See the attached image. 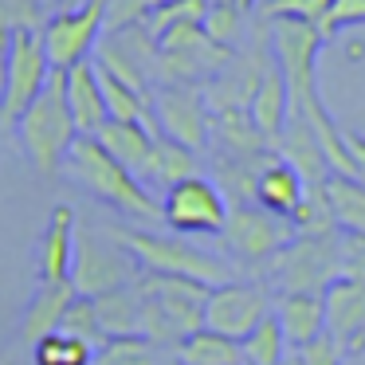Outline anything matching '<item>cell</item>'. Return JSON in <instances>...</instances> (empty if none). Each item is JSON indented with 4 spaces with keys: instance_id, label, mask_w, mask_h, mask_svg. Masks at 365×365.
Instances as JSON below:
<instances>
[{
    "instance_id": "37",
    "label": "cell",
    "mask_w": 365,
    "mask_h": 365,
    "mask_svg": "<svg viewBox=\"0 0 365 365\" xmlns=\"http://www.w3.org/2000/svg\"><path fill=\"white\" fill-rule=\"evenodd\" d=\"M338 259H341V275L365 279V232H346L341 236Z\"/></svg>"
},
{
    "instance_id": "14",
    "label": "cell",
    "mask_w": 365,
    "mask_h": 365,
    "mask_svg": "<svg viewBox=\"0 0 365 365\" xmlns=\"http://www.w3.org/2000/svg\"><path fill=\"white\" fill-rule=\"evenodd\" d=\"M326 299V338H334L349 357L365 349V279L338 275L322 291Z\"/></svg>"
},
{
    "instance_id": "21",
    "label": "cell",
    "mask_w": 365,
    "mask_h": 365,
    "mask_svg": "<svg viewBox=\"0 0 365 365\" xmlns=\"http://www.w3.org/2000/svg\"><path fill=\"white\" fill-rule=\"evenodd\" d=\"M302 197H307V181L299 177V169L287 165L279 153H271V158L263 161V169L255 173V205L275 212V216H283V220H291V216L299 212Z\"/></svg>"
},
{
    "instance_id": "12",
    "label": "cell",
    "mask_w": 365,
    "mask_h": 365,
    "mask_svg": "<svg viewBox=\"0 0 365 365\" xmlns=\"http://www.w3.org/2000/svg\"><path fill=\"white\" fill-rule=\"evenodd\" d=\"M51 79V63L43 51L40 32H12V56H9V87L0 103V130H16L20 114L43 95Z\"/></svg>"
},
{
    "instance_id": "20",
    "label": "cell",
    "mask_w": 365,
    "mask_h": 365,
    "mask_svg": "<svg viewBox=\"0 0 365 365\" xmlns=\"http://www.w3.org/2000/svg\"><path fill=\"white\" fill-rule=\"evenodd\" d=\"M247 118H252V126L259 130L263 138H267V145H279V138H283L287 122L294 118L291 91H287V79L279 75L275 59H271L267 75L259 79V87H255L252 103H247Z\"/></svg>"
},
{
    "instance_id": "43",
    "label": "cell",
    "mask_w": 365,
    "mask_h": 365,
    "mask_svg": "<svg viewBox=\"0 0 365 365\" xmlns=\"http://www.w3.org/2000/svg\"><path fill=\"white\" fill-rule=\"evenodd\" d=\"M236 4H240V9H252V4H255V0H236Z\"/></svg>"
},
{
    "instance_id": "38",
    "label": "cell",
    "mask_w": 365,
    "mask_h": 365,
    "mask_svg": "<svg viewBox=\"0 0 365 365\" xmlns=\"http://www.w3.org/2000/svg\"><path fill=\"white\" fill-rule=\"evenodd\" d=\"M299 354H302V365H346V357H349L346 349L334 338H326V334L318 341H310V346H302Z\"/></svg>"
},
{
    "instance_id": "39",
    "label": "cell",
    "mask_w": 365,
    "mask_h": 365,
    "mask_svg": "<svg viewBox=\"0 0 365 365\" xmlns=\"http://www.w3.org/2000/svg\"><path fill=\"white\" fill-rule=\"evenodd\" d=\"M346 150H349V158H354L357 181H365V134H357V130H346Z\"/></svg>"
},
{
    "instance_id": "23",
    "label": "cell",
    "mask_w": 365,
    "mask_h": 365,
    "mask_svg": "<svg viewBox=\"0 0 365 365\" xmlns=\"http://www.w3.org/2000/svg\"><path fill=\"white\" fill-rule=\"evenodd\" d=\"M95 138L103 142V150L110 153L114 161H122V165H126L138 181H142V169H145V161H150V153H153L158 130L142 126V122H118V118H110Z\"/></svg>"
},
{
    "instance_id": "25",
    "label": "cell",
    "mask_w": 365,
    "mask_h": 365,
    "mask_svg": "<svg viewBox=\"0 0 365 365\" xmlns=\"http://www.w3.org/2000/svg\"><path fill=\"white\" fill-rule=\"evenodd\" d=\"M197 173H200V169H197V153L158 134L153 153H150V161H145V169H142V185H145V189H173L177 181L197 177Z\"/></svg>"
},
{
    "instance_id": "8",
    "label": "cell",
    "mask_w": 365,
    "mask_h": 365,
    "mask_svg": "<svg viewBox=\"0 0 365 365\" xmlns=\"http://www.w3.org/2000/svg\"><path fill=\"white\" fill-rule=\"evenodd\" d=\"M153 126L161 138L200 153L212 138V110L200 87L192 83H161L153 91Z\"/></svg>"
},
{
    "instance_id": "1",
    "label": "cell",
    "mask_w": 365,
    "mask_h": 365,
    "mask_svg": "<svg viewBox=\"0 0 365 365\" xmlns=\"http://www.w3.org/2000/svg\"><path fill=\"white\" fill-rule=\"evenodd\" d=\"M63 169L71 173L75 185H83L91 197L110 205L114 212H122L126 220H138V224H145V228L161 224V200L153 197L122 161H114L110 153L103 150L98 138H79V142L71 145V153H67Z\"/></svg>"
},
{
    "instance_id": "13",
    "label": "cell",
    "mask_w": 365,
    "mask_h": 365,
    "mask_svg": "<svg viewBox=\"0 0 365 365\" xmlns=\"http://www.w3.org/2000/svg\"><path fill=\"white\" fill-rule=\"evenodd\" d=\"M267 314H271V294L263 283H252V279H228V283L212 287L205 302V326L216 334H228L236 341H244Z\"/></svg>"
},
{
    "instance_id": "42",
    "label": "cell",
    "mask_w": 365,
    "mask_h": 365,
    "mask_svg": "<svg viewBox=\"0 0 365 365\" xmlns=\"http://www.w3.org/2000/svg\"><path fill=\"white\" fill-rule=\"evenodd\" d=\"M279 365H302V354H299V349H291V354H287Z\"/></svg>"
},
{
    "instance_id": "18",
    "label": "cell",
    "mask_w": 365,
    "mask_h": 365,
    "mask_svg": "<svg viewBox=\"0 0 365 365\" xmlns=\"http://www.w3.org/2000/svg\"><path fill=\"white\" fill-rule=\"evenodd\" d=\"M63 87H67V106H71V118H75V126H79V138H95L98 130L110 122L95 59L63 71Z\"/></svg>"
},
{
    "instance_id": "10",
    "label": "cell",
    "mask_w": 365,
    "mask_h": 365,
    "mask_svg": "<svg viewBox=\"0 0 365 365\" xmlns=\"http://www.w3.org/2000/svg\"><path fill=\"white\" fill-rule=\"evenodd\" d=\"M220 240L232 252V259L267 267V263L294 240V224L283 220V216H275V212H267V208H259V205H232Z\"/></svg>"
},
{
    "instance_id": "41",
    "label": "cell",
    "mask_w": 365,
    "mask_h": 365,
    "mask_svg": "<svg viewBox=\"0 0 365 365\" xmlns=\"http://www.w3.org/2000/svg\"><path fill=\"white\" fill-rule=\"evenodd\" d=\"M48 4H56V12H67V9H79L83 0H48Z\"/></svg>"
},
{
    "instance_id": "28",
    "label": "cell",
    "mask_w": 365,
    "mask_h": 365,
    "mask_svg": "<svg viewBox=\"0 0 365 365\" xmlns=\"http://www.w3.org/2000/svg\"><path fill=\"white\" fill-rule=\"evenodd\" d=\"M287 338H283V326H279L275 310L240 341V365H279L287 357Z\"/></svg>"
},
{
    "instance_id": "31",
    "label": "cell",
    "mask_w": 365,
    "mask_h": 365,
    "mask_svg": "<svg viewBox=\"0 0 365 365\" xmlns=\"http://www.w3.org/2000/svg\"><path fill=\"white\" fill-rule=\"evenodd\" d=\"M208 4H212V0H169V4L150 9V16H145L142 24L153 40H161L165 32H173V28H181V24H205Z\"/></svg>"
},
{
    "instance_id": "34",
    "label": "cell",
    "mask_w": 365,
    "mask_h": 365,
    "mask_svg": "<svg viewBox=\"0 0 365 365\" xmlns=\"http://www.w3.org/2000/svg\"><path fill=\"white\" fill-rule=\"evenodd\" d=\"M91 365H158V361H153L150 341L142 334H134V338H110L106 346H98Z\"/></svg>"
},
{
    "instance_id": "40",
    "label": "cell",
    "mask_w": 365,
    "mask_h": 365,
    "mask_svg": "<svg viewBox=\"0 0 365 365\" xmlns=\"http://www.w3.org/2000/svg\"><path fill=\"white\" fill-rule=\"evenodd\" d=\"M9 56H12V32L0 28V103H4V87H9Z\"/></svg>"
},
{
    "instance_id": "35",
    "label": "cell",
    "mask_w": 365,
    "mask_h": 365,
    "mask_svg": "<svg viewBox=\"0 0 365 365\" xmlns=\"http://www.w3.org/2000/svg\"><path fill=\"white\" fill-rule=\"evenodd\" d=\"M357 24H365V0H334L330 12H326L314 28H318L322 40H330V36H338L341 28H357Z\"/></svg>"
},
{
    "instance_id": "15",
    "label": "cell",
    "mask_w": 365,
    "mask_h": 365,
    "mask_svg": "<svg viewBox=\"0 0 365 365\" xmlns=\"http://www.w3.org/2000/svg\"><path fill=\"white\" fill-rule=\"evenodd\" d=\"M142 283L161 302L165 318L177 326L181 338H189L192 330H205V302L212 287L197 283V279H181V275H150V271H142Z\"/></svg>"
},
{
    "instance_id": "4",
    "label": "cell",
    "mask_w": 365,
    "mask_h": 365,
    "mask_svg": "<svg viewBox=\"0 0 365 365\" xmlns=\"http://www.w3.org/2000/svg\"><path fill=\"white\" fill-rule=\"evenodd\" d=\"M322 43L326 40L318 36V28L307 20H275V28H271V59L287 79L291 106L299 118L322 106V98H318V51H322Z\"/></svg>"
},
{
    "instance_id": "44",
    "label": "cell",
    "mask_w": 365,
    "mask_h": 365,
    "mask_svg": "<svg viewBox=\"0 0 365 365\" xmlns=\"http://www.w3.org/2000/svg\"><path fill=\"white\" fill-rule=\"evenodd\" d=\"M158 4H169V0H150V9H158Z\"/></svg>"
},
{
    "instance_id": "29",
    "label": "cell",
    "mask_w": 365,
    "mask_h": 365,
    "mask_svg": "<svg viewBox=\"0 0 365 365\" xmlns=\"http://www.w3.org/2000/svg\"><path fill=\"white\" fill-rule=\"evenodd\" d=\"M32 361L36 365H91L95 361V346L56 330V334H48V338H40L32 346Z\"/></svg>"
},
{
    "instance_id": "32",
    "label": "cell",
    "mask_w": 365,
    "mask_h": 365,
    "mask_svg": "<svg viewBox=\"0 0 365 365\" xmlns=\"http://www.w3.org/2000/svg\"><path fill=\"white\" fill-rule=\"evenodd\" d=\"M63 334H71V338H83L87 346H106V334H103V322H98V310H95V299H87V294H75V302L67 307L63 314V326H59Z\"/></svg>"
},
{
    "instance_id": "9",
    "label": "cell",
    "mask_w": 365,
    "mask_h": 365,
    "mask_svg": "<svg viewBox=\"0 0 365 365\" xmlns=\"http://www.w3.org/2000/svg\"><path fill=\"white\" fill-rule=\"evenodd\" d=\"M161 59H158V79L161 83H197V79H216L224 67L236 59V51L220 48L208 40L200 24H181L161 36Z\"/></svg>"
},
{
    "instance_id": "33",
    "label": "cell",
    "mask_w": 365,
    "mask_h": 365,
    "mask_svg": "<svg viewBox=\"0 0 365 365\" xmlns=\"http://www.w3.org/2000/svg\"><path fill=\"white\" fill-rule=\"evenodd\" d=\"M48 20V0H0V28H9V32H43Z\"/></svg>"
},
{
    "instance_id": "16",
    "label": "cell",
    "mask_w": 365,
    "mask_h": 365,
    "mask_svg": "<svg viewBox=\"0 0 365 365\" xmlns=\"http://www.w3.org/2000/svg\"><path fill=\"white\" fill-rule=\"evenodd\" d=\"M75 208L71 205H56L43 224L40 247H36V259H40V279L48 283H67L71 279V263H75Z\"/></svg>"
},
{
    "instance_id": "36",
    "label": "cell",
    "mask_w": 365,
    "mask_h": 365,
    "mask_svg": "<svg viewBox=\"0 0 365 365\" xmlns=\"http://www.w3.org/2000/svg\"><path fill=\"white\" fill-rule=\"evenodd\" d=\"M145 16H150V0H106V32L134 28V24H142Z\"/></svg>"
},
{
    "instance_id": "26",
    "label": "cell",
    "mask_w": 365,
    "mask_h": 365,
    "mask_svg": "<svg viewBox=\"0 0 365 365\" xmlns=\"http://www.w3.org/2000/svg\"><path fill=\"white\" fill-rule=\"evenodd\" d=\"M173 354L181 365H240V341L205 326V330H192L189 338H181Z\"/></svg>"
},
{
    "instance_id": "30",
    "label": "cell",
    "mask_w": 365,
    "mask_h": 365,
    "mask_svg": "<svg viewBox=\"0 0 365 365\" xmlns=\"http://www.w3.org/2000/svg\"><path fill=\"white\" fill-rule=\"evenodd\" d=\"M200 28L208 32V40H212V43L236 51L240 43H244V9H240L236 0H212Z\"/></svg>"
},
{
    "instance_id": "7",
    "label": "cell",
    "mask_w": 365,
    "mask_h": 365,
    "mask_svg": "<svg viewBox=\"0 0 365 365\" xmlns=\"http://www.w3.org/2000/svg\"><path fill=\"white\" fill-rule=\"evenodd\" d=\"M106 32V0H83L79 9L51 12L43 28V51H48L51 71H71L95 56L98 40Z\"/></svg>"
},
{
    "instance_id": "5",
    "label": "cell",
    "mask_w": 365,
    "mask_h": 365,
    "mask_svg": "<svg viewBox=\"0 0 365 365\" xmlns=\"http://www.w3.org/2000/svg\"><path fill=\"white\" fill-rule=\"evenodd\" d=\"M138 275H142V263L110 232L98 236L91 228H79V236H75V263H71V287L79 294L95 299V294L138 283Z\"/></svg>"
},
{
    "instance_id": "22",
    "label": "cell",
    "mask_w": 365,
    "mask_h": 365,
    "mask_svg": "<svg viewBox=\"0 0 365 365\" xmlns=\"http://www.w3.org/2000/svg\"><path fill=\"white\" fill-rule=\"evenodd\" d=\"M275 150L287 165L299 169L307 189H322V185L330 181V161H326V153H322V145H318V138H314V130H310L307 118L294 114V118L287 122V130H283Z\"/></svg>"
},
{
    "instance_id": "6",
    "label": "cell",
    "mask_w": 365,
    "mask_h": 365,
    "mask_svg": "<svg viewBox=\"0 0 365 365\" xmlns=\"http://www.w3.org/2000/svg\"><path fill=\"white\" fill-rule=\"evenodd\" d=\"M228 197L212 177H185L161 197V224L177 236H220L228 224Z\"/></svg>"
},
{
    "instance_id": "17",
    "label": "cell",
    "mask_w": 365,
    "mask_h": 365,
    "mask_svg": "<svg viewBox=\"0 0 365 365\" xmlns=\"http://www.w3.org/2000/svg\"><path fill=\"white\" fill-rule=\"evenodd\" d=\"M275 318L291 349H302L326 334V299L322 291H279Z\"/></svg>"
},
{
    "instance_id": "11",
    "label": "cell",
    "mask_w": 365,
    "mask_h": 365,
    "mask_svg": "<svg viewBox=\"0 0 365 365\" xmlns=\"http://www.w3.org/2000/svg\"><path fill=\"white\" fill-rule=\"evenodd\" d=\"M338 244V236H294L267 263V275L283 291H326L341 275Z\"/></svg>"
},
{
    "instance_id": "3",
    "label": "cell",
    "mask_w": 365,
    "mask_h": 365,
    "mask_svg": "<svg viewBox=\"0 0 365 365\" xmlns=\"http://www.w3.org/2000/svg\"><path fill=\"white\" fill-rule=\"evenodd\" d=\"M110 236L142 263V271L150 275H181V279H197L205 287H220L232 279V267L220 255L205 252V247L189 244L185 236H161V232H145V228H110Z\"/></svg>"
},
{
    "instance_id": "2",
    "label": "cell",
    "mask_w": 365,
    "mask_h": 365,
    "mask_svg": "<svg viewBox=\"0 0 365 365\" xmlns=\"http://www.w3.org/2000/svg\"><path fill=\"white\" fill-rule=\"evenodd\" d=\"M12 134H16L24 158L32 161V169L40 177H56L59 169H63L71 145L79 142V126H75L71 106H67L63 71H51L43 95L20 114V122H16Z\"/></svg>"
},
{
    "instance_id": "24",
    "label": "cell",
    "mask_w": 365,
    "mask_h": 365,
    "mask_svg": "<svg viewBox=\"0 0 365 365\" xmlns=\"http://www.w3.org/2000/svg\"><path fill=\"white\" fill-rule=\"evenodd\" d=\"M95 310H98L106 338H134V334H142V291H138V283L95 294Z\"/></svg>"
},
{
    "instance_id": "19",
    "label": "cell",
    "mask_w": 365,
    "mask_h": 365,
    "mask_svg": "<svg viewBox=\"0 0 365 365\" xmlns=\"http://www.w3.org/2000/svg\"><path fill=\"white\" fill-rule=\"evenodd\" d=\"M75 294L79 291L71 287V279H67V283H48V279H40L36 294L28 299V307H24V318H20V341L32 349L40 338L56 334L59 326H63V314H67V307L75 302Z\"/></svg>"
},
{
    "instance_id": "27",
    "label": "cell",
    "mask_w": 365,
    "mask_h": 365,
    "mask_svg": "<svg viewBox=\"0 0 365 365\" xmlns=\"http://www.w3.org/2000/svg\"><path fill=\"white\" fill-rule=\"evenodd\" d=\"M326 200H330L334 224H338L341 232H365V181L330 173V181H326Z\"/></svg>"
}]
</instances>
